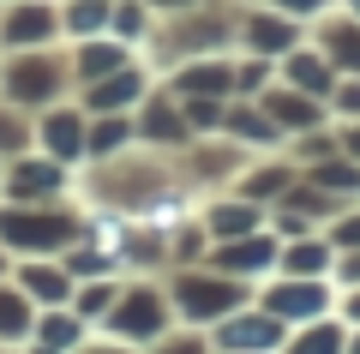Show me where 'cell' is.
<instances>
[{
	"label": "cell",
	"instance_id": "10",
	"mask_svg": "<svg viewBox=\"0 0 360 354\" xmlns=\"http://www.w3.org/2000/svg\"><path fill=\"white\" fill-rule=\"evenodd\" d=\"M198 222H205L210 241H240V234H258V228L270 222V210L252 204V198H240V192H229V198H210L205 210H198Z\"/></svg>",
	"mask_w": 360,
	"mask_h": 354
},
{
	"label": "cell",
	"instance_id": "18",
	"mask_svg": "<svg viewBox=\"0 0 360 354\" xmlns=\"http://www.w3.org/2000/svg\"><path fill=\"white\" fill-rule=\"evenodd\" d=\"M283 84L288 90H307V96H330L336 90V66H330V54H295L288 49V61H283Z\"/></svg>",
	"mask_w": 360,
	"mask_h": 354
},
{
	"label": "cell",
	"instance_id": "17",
	"mask_svg": "<svg viewBox=\"0 0 360 354\" xmlns=\"http://www.w3.org/2000/svg\"><path fill=\"white\" fill-rule=\"evenodd\" d=\"M84 336H90V324L72 306H37V336L30 342H42V348H54V354H72Z\"/></svg>",
	"mask_w": 360,
	"mask_h": 354
},
{
	"label": "cell",
	"instance_id": "23",
	"mask_svg": "<svg viewBox=\"0 0 360 354\" xmlns=\"http://www.w3.org/2000/svg\"><path fill=\"white\" fill-rule=\"evenodd\" d=\"M295 180H300L295 163H264V168H252V175H246L234 192H240V198H252V204H276L288 187H295Z\"/></svg>",
	"mask_w": 360,
	"mask_h": 354
},
{
	"label": "cell",
	"instance_id": "30",
	"mask_svg": "<svg viewBox=\"0 0 360 354\" xmlns=\"http://www.w3.org/2000/svg\"><path fill=\"white\" fill-rule=\"evenodd\" d=\"M66 30H72V37H96V30H103V6H96V0H78L72 13H66Z\"/></svg>",
	"mask_w": 360,
	"mask_h": 354
},
{
	"label": "cell",
	"instance_id": "12",
	"mask_svg": "<svg viewBox=\"0 0 360 354\" xmlns=\"http://www.w3.org/2000/svg\"><path fill=\"white\" fill-rule=\"evenodd\" d=\"M13 282L37 306H66V301H72V289H78L72 270H66L60 258H13Z\"/></svg>",
	"mask_w": 360,
	"mask_h": 354
},
{
	"label": "cell",
	"instance_id": "32",
	"mask_svg": "<svg viewBox=\"0 0 360 354\" xmlns=\"http://www.w3.org/2000/svg\"><path fill=\"white\" fill-rule=\"evenodd\" d=\"M72 354H144V348H132V342H115V336H103V330H90V336L78 342Z\"/></svg>",
	"mask_w": 360,
	"mask_h": 354
},
{
	"label": "cell",
	"instance_id": "11",
	"mask_svg": "<svg viewBox=\"0 0 360 354\" xmlns=\"http://www.w3.org/2000/svg\"><path fill=\"white\" fill-rule=\"evenodd\" d=\"M144 96H150V78L139 66H120V72L84 84V114H132Z\"/></svg>",
	"mask_w": 360,
	"mask_h": 354
},
{
	"label": "cell",
	"instance_id": "9",
	"mask_svg": "<svg viewBox=\"0 0 360 354\" xmlns=\"http://www.w3.org/2000/svg\"><path fill=\"white\" fill-rule=\"evenodd\" d=\"M37 151L42 156H54V163H84V151H90V114L84 108H37Z\"/></svg>",
	"mask_w": 360,
	"mask_h": 354
},
{
	"label": "cell",
	"instance_id": "1",
	"mask_svg": "<svg viewBox=\"0 0 360 354\" xmlns=\"http://www.w3.org/2000/svg\"><path fill=\"white\" fill-rule=\"evenodd\" d=\"M72 241H84V216L60 204H13L0 198V246L13 258H60Z\"/></svg>",
	"mask_w": 360,
	"mask_h": 354
},
{
	"label": "cell",
	"instance_id": "37",
	"mask_svg": "<svg viewBox=\"0 0 360 354\" xmlns=\"http://www.w3.org/2000/svg\"><path fill=\"white\" fill-rule=\"evenodd\" d=\"M0 277H13V253L6 246H0Z\"/></svg>",
	"mask_w": 360,
	"mask_h": 354
},
{
	"label": "cell",
	"instance_id": "34",
	"mask_svg": "<svg viewBox=\"0 0 360 354\" xmlns=\"http://www.w3.org/2000/svg\"><path fill=\"white\" fill-rule=\"evenodd\" d=\"M336 318L342 324H360V282L354 289H336Z\"/></svg>",
	"mask_w": 360,
	"mask_h": 354
},
{
	"label": "cell",
	"instance_id": "13",
	"mask_svg": "<svg viewBox=\"0 0 360 354\" xmlns=\"http://www.w3.org/2000/svg\"><path fill=\"white\" fill-rule=\"evenodd\" d=\"M258 108L276 120V132H288V139H300V132H312L324 120V102L319 96H307V90H288V84H276V90H264L258 96Z\"/></svg>",
	"mask_w": 360,
	"mask_h": 354
},
{
	"label": "cell",
	"instance_id": "15",
	"mask_svg": "<svg viewBox=\"0 0 360 354\" xmlns=\"http://www.w3.org/2000/svg\"><path fill=\"white\" fill-rule=\"evenodd\" d=\"M30 336H37V301L13 277H0V348H18Z\"/></svg>",
	"mask_w": 360,
	"mask_h": 354
},
{
	"label": "cell",
	"instance_id": "22",
	"mask_svg": "<svg viewBox=\"0 0 360 354\" xmlns=\"http://www.w3.org/2000/svg\"><path fill=\"white\" fill-rule=\"evenodd\" d=\"M120 282H127V277H90V282H78V289H72V301H66V306H72L90 330H96V324L108 318V306H115Z\"/></svg>",
	"mask_w": 360,
	"mask_h": 354
},
{
	"label": "cell",
	"instance_id": "35",
	"mask_svg": "<svg viewBox=\"0 0 360 354\" xmlns=\"http://www.w3.org/2000/svg\"><path fill=\"white\" fill-rule=\"evenodd\" d=\"M342 156L360 163V120H342Z\"/></svg>",
	"mask_w": 360,
	"mask_h": 354
},
{
	"label": "cell",
	"instance_id": "16",
	"mask_svg": "<svg viewBox=\"0 0 360 354\" xmlns=\"http://www.w3.org/2000/svg\"><path fill=\"white\" fill-rule=\"evenodd\" d=\"M276 354H348V324L336 312L330 318H312V324H295Z\"/></svg>",
	"mask_w": 360,
	"mask_h": 354
},
{
	"label": "cell",
	"instance_id": "7",
	"mask_svg": "<svg viewBox=\"0 0 360 354\" xmlns=\"http://www.w3.org/2000/svg\"><path fill=\"white\" fill-rule=\"evenodd\" d=\"M66 180H72L66 163H54V156H42V151H25V156H13V163L0 168V198H13V204H54L66 192Z\"/></svg>",
	"mask_w": 360,
	"mask_h": 354
},
{
	"label": "cell",
	"instance_id": "5",
	"mask_svg": "<svg viewBox=\"0 0 360 354\" xmlns=\"http://www.w3.org/2000/svg\"><path fill=\"white\" fill-rule=\"evenodd\" d=\"M283 342H288V324L276 312H264L258 301L234 306L229 318L210 324V348H217V354H276Z\"/></svg>",
	"mask_w": 360,
	"mask_h": 354
},
{
	"label": "cell",
	"instance_id": "8",
	"mask_svg": "<svg viewBox=\"0 0 360 354\" xmlns=\"http://www.w3.org/2000/svg\"><path fill=\"white\" fill-rule=\"evenodd\" d=\"M60 84H66L60 66H54V61H37L30 49H18V61L0 72V96L18 102V108H30V114H37V108H54Z\"/></svg>",
	"mask_w": 360,
	"mask_h": 354
},
{
	"label": "cell",
	"instance_id": "19",
	"mask_svg": "<svg viewBox=\"0 0 360 354\" xmlns=\"http://www.w3.org/2000/svg\"><path fill=\"white\" fill-rule=\"evenodd\" d=\"M174 96H234V66L229 61H193L174 78Z\"/></svg>",
	"mask_w": 360,
	"mask_h": 354
},
{
	"label": "cell",
	"instance_id": "31",
	"mask_svg": "<svg viewBox=\"0 0 360 354\" xmlns=\"http://www.w3.org/2000/svg\"><path fill=\"white\" fill-rule=\"evenodd\" d=\"M330 108L342 114V120H360V78H336V90H330Z\"/></svg>",
	"mask_w": 360,
	"mask_h": 354
},
{
	"label": "cell",
	"instance_id": "14",
	"mask_svg": "<svg viewBox=\"0 0 360 354\" xmlns=\"http://www.w3.org/2000/svg\"><path fill=\"white\" fill-rule=\"evenodd\" d=\"M336 270V246L324 234H300V241H283V258H276V277H330Z\"/></svg>",
	"mask_w": 360,
	"mask_h": 354
},
{
	"label": "cell",
	"instance_id": "2",
	"mask_svg": "<svg viewBox=\"0 0 360 354\" xmlns=\"http://www.w3.org/2000/svg\"><path fill=\"white\" fill-rule=\"evenodd\" d=\"M168 324H180L174 318V301H168V282L156 277H127L115 294V306H108V318L96 330L115 342H132V348H150L156 336H162Z\"/></svg>",
	"mask_w": 360,
	"mask_h": 354
},
{
	"label": "cell",
	"instance_id": "25",
	"mask_svg": "<svg viewBox=\"0 0 360 354\" xmlns=\"http://www.w3.org/2000/svg\"><path fill=\"white\" fill-rule=\"evenodd\" d=\"M37 151V120H30V108H18V102H6L0 108V163H13V156Z\"/></svg>",
	"mask_w": 360,
	"mask_h": 354
},
{
	"label": "cell",
	"instance_id": "28",
	"mask_svg": "<svg viewBox=\"0 0 360 354\" xmlns=\"http://www.w3.org/2000/svg\"><path fill=\"white\" fill-rule=\"evenodd\" d=\"M324 241H330L336 253H354L360 246V210H336L330 222H324Z\"/></svg>",
	"mask_w": 360,
	"mask_h": 354
},
{
	"label": "cell",
	"instance_id": "20",
	"mask_svg": "<svg viewBox=\"0 0 360 354\" xmlns=\"http://www.w3.org/2000/svg\"><path fill=\"white\" fill-rule=\"evenodd\" d=\"M120 66H132V61H127V42H96V37H84V42H78V61H72V78H78V84H96V78L120 72Z\"/></svg>",
	"mask_w": 360,
	"mask_h": 354
},
{
	"label": "cell",
	"instance_id": "33",
	"mask_svg": "<svg viewBox=\"0 0 360 354\" xmlns=\"http://www.w3.org/2000/svg\"><path fill=\"white\" fill-rule=\"evenodd\" d=\"M330 282H336V289H354V282H360V246H354V253H336Z\"/></svg>",
	"mask_w": 360,
	"mask_h": 354
},
{
	"label": "cell",
	"instance_id": "26",
	"mask_svg": "<svg viewBox=\"0 0 360 354\" xmlns=\"http://www.w3.org/2000/svg\"><path fill=\"white\" fill-rule=\"evenodd\" d=\"M139 139H150V144H180V139H186V114H180L174 102H144Z\"/></svg>",
	"mask_w": 360,
	"mask_h": 354
},
{
	"label": "cell",
	"instance_id": "21",
	"mask_svg": "<svg viewBox=\"0 0 360 354\" xmlns=\"http://www.w3.org/2000/svg\"><path fill=\"white\" fill-rule=\"evenodd\" d=\"M300 175H307L312 187L336 192V198H360V163H354V156H342V151H330V156H324V163L300 168Z\"/></svg>",
	"mask_w": 360,
	"mask_h": 354
},
{
	"label": "cell",
	"instance_id": "6",
	"mask_svg": "<svg viewBox=\"0 0 360 354\" xmlns=\"http://www.w3.org/2000/svg\"><path fill=\"white\" fill-rule=\"evenodd\" d=\"M276 258H283V241H276L270 222H264L258 234H240V241H210L198 265H210V270H222V277L252 282V289H258L264 277H276Z\"/></svg>",
	"mask_w": 360,
	"mask_h": 354
},
{
	"label": "cell",
	"instance_id": "27",
	"mask_svg": "<svg viewBox=\"0 0 360 354\" xmlns=\"http://www.w3.org/2000/svg\"><path fill=\"white\" fill-rule=\"evenodd\" d=\"M144 354H217V348H210V330H198V324H168Z\"/></svg>",
	"mask_w": 360,
	"mask_h": 354
},
{
	"label": "cell",
	"instance_id": "29",
	"mask_svg": "<svg viewBox=\"0 0 360 354\" xmlns=\"http://www.w3.org/2000/svg\"><path fill=\"white\" fill-rule=\"evenodd\" d=\"M330 66L360 78V30H330Z\"/></svg>",
	"mask_w": 360,
	"mask_h": 354
},
{
	"label": "cell",
	"instance_id": "36",
	"mask_svg": "<svg viewBox=\"0 0 360 354\" xmlns=\"http://www.w3.org/2000/svg\"><path fill=\"white\" fill-rule=\"evenodd\" d=\"M348 354H360V324H348Z\"/></svg>",
	"mask_w": 360,
	"mask_h": 354
},
{
	"label": "cell",
	"instance_id": "24",
	"mask_svg": "<svg viewBox=\"0 0 360 354\" xmlns=\"http://www.w3.org/2000/svg\"><path fill=\"white\" fill-rule=\"evenodd\" d=\"M54 30H60V25H54L49 6H18V13L6 18V30H0V37L13 42V49H37V42H49Z\"/></svg>",
	"mask_w": 360,
	"mask_h": 354
},
{
	"label": "cell",
	"instance_id": "4",
	"mask_svg": "<svg viewBox=\"0 0 360 354\" xmlns=\"http://www.w3.org/2000/svg\"><path fill=\"white\" fill-rule=\"evenodd\" d=\"M252 301L295 330V324H312V318L336 312V282L330 277H264L252 289Z\"/></svg>",
	"mask_w": 360,
	"mask_h": 354
},
{
	"label": "cell",
	"instance_id": "38",
	"mask_svg": "<svg viewBox=\"0 0 360 354\" xmlns=\"http://www.w3.org/2000/svg\"><path fill=\"white\" fill-rule=\"evenodd\" d=\"M0 354H6V348H0Z\"/></svg>",
	"mask_w": 360,
	"mask_h": 354
},
{
	"label": "cell",
	"instance_id": "3",
	"mask_svg": "<svg viewBox=\"0 0 360 354\" xmlns=\"http://www.w3.org/2000/svg\"><path fill=\"white\" fill-rule=\"evenodd\" d=\"M168 301H174L180 324L210 330L217 318H229L234 306L252 301V282H234V277H222V270H210V265H180L174 277H168Z\"/></svg>",
	"mask_w": 360,
	"mask_h": 354
}]
</instances>
